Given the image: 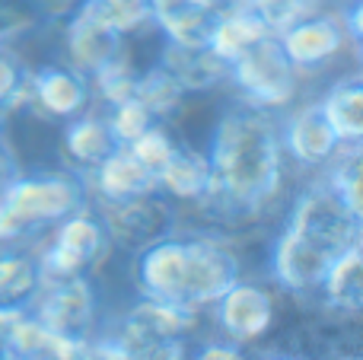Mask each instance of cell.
Listing matches in <instances>:
<instances>
[{"label":"cell","mask_w":363,"mask_h":360,"mask_svg":"<svg viewBox=\"0 0 363 360\" xmlns=\"http://www.w3.org/2000/svg\"><path fill=\"white\" fill-rule=\"evenodd\" d=\"M32 4H35L38 16H42L45 23H51V26H61L64 19H67L70 13H74L77 6L83 4V0H32Z\"/></svg>","instance_id":"35"},{"label":"cell","mask_w":363,"mask_h":360,"mask_svg":"<svg viewBox=\"0 0 363 360\" xmlns=\"http://www.w3.org/2000/svg\"><path fill=\"white\" fill-rule=\"evenodd\" d=\"M42 281L45 278H42V265H38L35 242L0 246V306L29 310Z\"/></svg>","instance_id":"22"},{"label":"cell","mask_w":363,"mask_h":360,"mask_svg":"<svg viewBox=\"0 0 363 360\" xmlns=\"http://www.w3.org/2000/svg\"><path fill=\"white\" fill-rule=\"evenodd\" d=\"M204 10H211L213 16H220V13H226V10H233V6H239L242 0H198Z\"/></svg>","instance_id":"37"},{"label":"cell","mask_w":363,"mask_h":360,"mask_svg":"<svg viewBox=\"0 0 363 360\" xmlns=\"http://www.w3.org/2000/svg\"><path fill=\"white\" fill-rule=\"evenodd\" d=\"M118 147V140L112 137L106 115L99 106L86 108L83 115L64 121L61 125V159L67 169L80 172L83 179Z\"/></svg>","instance_id":"18"},{"label":"cell","mask_w":363,"mask_h":360,"mask_svg":"<svg viewBox=\"0 0 363 360\" xmlns=\"http://www.w3.org/2000/svg\"><path fill=\"white\" fill-rule=\"evenodd\" d=\"M319 179L347 204L351 210L363 214V198H360V144H345L335 159L319 172Z\"/></svg>","instance_id":"27"},{"label":"cell","mask_w":363,"mask_h":360,"mask_svg":"<svg viewBox=\"0 0 363 360\" xmlns=\"http://www.w3.org/2000/svg\"><path fill=\"white\" fill-rule=\"evenodd\" d=\"M86 189L89 201H125V198L157 191V176L144 163H138V157L128 147L118 144L86 176Z\"/></svg>","instance_id":"21"},{"label":"cell","mask_w":363,"mask_h":360,"mask_svg":"<svg viewBox=\"0 0 363 360\" xmlns=\"http://www.w3.org/2000/svg\"><path fill=\"white\" fill-rule=\"evenodd\" d=\"M10 319H13V310L0 306V360H6V329H10Z\"/></svg>","instance_id":"36"},{"label":"cell","mask_w":363,"mask_h":360,"mask_svg":"<svg viewBox=\"0 0 363 360\" xmlns=\"http://www.w3.org/2000/svg\"><path fill=\"white\" fill-rule=\"evenodd\" d=\"M335 322H354L363 313V246L341 252L328 265L315 297Z\"/></svg>","instance_id":"20"},{"label":"cell","mask_w":363,"mask_h":360,"mask_svg":"<svg viewBox=\"0 0 363 360\" xmlns=\"http://www.w3.org/2000/svg\"><path fill=\"white\" fill-rule=\"evenodd\" d=\"M211 191L198 208L211 233H230L258 223L287 201V157L281 147L277 115L233 99L217 115L207 140Z\"/></svg>","instance_id":"1"},{"label":"cell","mask_w":363,"mask_h":360,"mask_svg":"<svg viewBox=\"0 0 363 360\" xmlns=\"http://www.w3.org/2000/svg\"><path fill=\"white\" fill-rule=\"evenodd\" d=\"M242 4L258 13V19L268 26L271 35H277V32H284L300 16L325 6V0H242Z\"/></svg>","instance_id":"31"},{"label":"cell","mask_w":363,"mask_h":360,"mask_svg":"<svg viewBox=\"0 0 363 360\" xmlns=\"http://www.w3.org/2000/svg\"><path fill=\"white\" fill-rule=\"evenodd\" d=\"M191 354L201 357V360H239L242 357V348H236L233 342L213 335V338H201V342H194Z\"/></svg>","instance_id":"34"},{"label":"cell","mask_w":363,"mask_h":360,"mask_svg":"<svg viewBox=\"0 0 363 360\" xmlns=\"http://www.w3.org/2000/svg\"><path fill=\"white\" fill-rule=\"evenodd\" d=\"M125 42L128 38L112 32L83 4L61 23V61L83 70L86 77H93L108 61H115L121 55V48H125Z\"/></svg>","instance_id":"15"},{"label":"cell","mask_w":363,"mask_h":360,"mask_svg":"<svg viewBox=\"0 0 363 360\" xmlns=\"http://www.w3.org/2000/svg\"><path fill=\"white\" fill-rule=\"evenodd\" d=\"M226 86L236 93L239 102L245 106L264 108V112L281 115L284 108H290L300 96L303 77L294 64L287 61L277 35H264L262 42H255L249 51L230 61V77Z\"/></svg>","instance_id":"5"},{"label":"cell","mask_w":363,"mask_h":360,"mask_svg":"<svg viewBox=\"0 0 363 360\" xmlns=\"http://www.w3.org/2000/svg\"><path fill=\"white\" fill-rule=\"evenodd\" d=\"M213 322V335L233 342L236 348L249 351L255 344H262L264 338L274 332L277 322V300L271 293L268 284L252 278H239L236 284H230L220 300L207 310Z\"/></svg>","instance_id":"10"},{"label":"cell","mask_w":363,"mask_h":360,"mask_svg":"<svg viewBox=\"0 0 363 360\" xmlns=\"http://www.w3.org/2000/svg\"><path fill=\"white\" fill-rule=\"evenodd\" d=\"M315 102L341 144H363V80L357 70L328 83Z\"/></svg>","instance_id":"23"},{"label":"cell","mask_w":363,"mask_h":360,"mask_svg":"<svg viewBox=\"0 0 363 360\" xmlns=\"http://www.w3.org/2000/svg\"><path fill=\"white\" fill-rule=\"evenodd\" d=\"M35 252L45 281L96 278V271L112 255V242H108L106 227L93 210V204H86V208L67 214L64 220H57L48 233L38 236Z\"/></svg>","instance_id":"4"},{"label":"cell","mask_w":363,"mask_h":360,"mask_svg":"<svg viewBox=\"0 0 363 360\" xmlns=\"http://www.w3.org/2000/svg\"><path fill=\"white\" fill-rule=\"evenodd\" d=\"M26 61L13 48H0V118L16 112L26 89Z\"/></svg>","instance_id":"32"},{"label":"cell","mask_w":363,"mask_h":360,"mask_svg":"<svg viewBox=\"0 0 363 360\" xmlns=\"http://www.w3.org/2000/svg\"><path fill=\"white\" fill-rule=\"evenodd\" d=\"M239 278H242V261L226 236L211 230H188L179 306L207 313L220 300V293Z\"/></svg>","instance_id":"7"},{"label":"cell","mask_w":363,"mask_h":360,"mask_svg":"<svg viewBox=\"0 0 363 360\" xmlns=\"http://www.w3.org/2000/svg\"><path fill=\"white\" fill-rule=\"evenodd\" d=\"M287 61L300 70V77H313L335 67L345 57V51H357V45L347 35V26L341 19L338 6H319V10L300 16L284 32H277Z\"/></svg>","instance_id":"11"},{"label":"cell","mask_w":363,"mask_h":360,"mask_svg":"<svg viewBox=\"0 0 363 360\" xmlns=\"http://www.w3.org/2000/svg\"><path fill=\"white\" fill-rule=\"evenodd\" d=\"M23 172V163H19V153H16V144L10 137V128L6 121L0 118V191L13 182V179Z\"/></svg>","instance_id":"33"},{"label":"cell","mask_w":363,"mask_h":360,"mask_svg":"<svg viewBox=\"0 0 363 360\" xmlns=\"http://www.w3.org/2000/svg\"><path fill=\"white\" fill-rule=\"evenodd\" d=\"M335 259H338L335 252L281 223L268 249V274L284 293L296 300H313Z\"/></svg>","instance_id":"14"},{"label":"cell","mask_w":363,"mask_h":360,"mask_svg":"<svg viewBox=\"0 0 363 360\" xmlns=\"http://www.w3.org/2000/svg\"><path fill=\"white\" fill-rule=\"evenodd\" d=\"M134 99L144 102V108L157 121H172L182 112L188 96H185V89L172 80L169 70L157 61V55H153V61H147L144 67H140L138 80H134Z\"/></svg>","instance_id":"25"},{"label":"cell","mask_w":363,"mask_h":360,"mask_svg":"<svg viewBox=\"0 0 363 360\" xmlns=\"http://www.w3.org/2000/svg\"><path fill=\"white\" fill-rule=\"evenodd\" d=\"M86 204V179L64 163L55 169H23L0 191V246L35 242L57 220Z\"/></svg>","instance_id":"2"},{"label":"cell","mask_w":363,"mask_h":360,"mask_svg":"<svg viewBox=\"0 0 363 360\" xmlns=\"http://www.w3.org/2000/svg\"><path fill=\"white\" fill-rule=\"evenodd\" d=\"M102 115H106L108 128H112V137L118 140L121 147L131 144L138 134H144L147 128L157 121V118H153V115L144 108V102H138L134 96H128V99L115 102V106H106V108H102Z\"/></svg>","instance_id":"30"},{"label":"cell","mask_w":363,"mask_h":360,"mask_svg":"<svg viewBox=\"0 0 363 360\" xmlns=\"http://www.w3.org/2000/svg\"><path fill=\"white\" fill-rule=\"evenodd\" d=\"M89 13L102 19L121 38H144L153 29V0H83Z\"/></svg>","instance_id":"26"},{"label":"cell","mask_w":363,"mask_h":360,"mask_svg":"<svg viewBox=\"0 0 363 360\" xmlns=\"http://www.w3.org/2000/svg\"><path fill=\"white\" fill-rule=\"evenodd\" d=\"M93 106H96V99H93L89 77L57 57V61L29 67L26 89H23V99H19L16 112L32 115L35 121H45V125H64V121L77 118V115H83Z\"/></svg>","instance_id":"9"},{"label":"cell","mask_w":363,"mask_h":360,"mask_svg":"<svg viewBox=\"0 0 363 360\" xmlns=\"http://www.w3.org/2000/svg\"><path fill=\"white\" fill-rule=\"evenodd\" d=\"M264 35H271V32H268V26L258 19V13L252 10V6L239 4V6L220 13V16L213 19L211 42L207 45L230 64V61H236L242 51H249L255 42H262Z\"/></svg>","instance_id":"24"},{"label":"cell","mask_w":363,"mask_h":360,"mask_svg":"<svg viewBox=\"0 0 363 360\" xmlns=\"http://www.w3.org/2000/svg\"><path fill=\"white\" fill-rule=\"evenodd\" d=\"M99 214L112 249L125 255H138L140 249L153 246L157 240L179 230V208L160 191L134 195L125 201H89Z\"/></svg>","instance_id":"8"},{"label":"cell","mask_w":363,"mask_h":360,"mask_svg":"<svg viewBox=\"0 0 363 360\" xmlns=\"http://www.w3.org/2000/svg\"><path fill=\"white\" fill-rule=\"evenodd\" d=\"M89 342H77L48 329L29 310H13L6 329V360H83Z\"/></svg>","instance_id":"16"},{"label":"cell","mask_w":363,"mask_h":360,"mask_svg":"<svg viewBox=\"0 0 363 360\" xmlns=\"http://www.w3.org/2000/svg\"><path fill=\"white\" fill-rule=\"evenodd\" d=\"M125 147L138 157V163H144L147 169L157 176V172L166 166V159L172 157V150L179 147V137L172 134L169 121H153L144 134H138V137H134L131 144H125Z\"/></svg>","instance_id":"28"},{"label":"cell","mask_w":363,"mask_h":360,"mask_svg":"<svg viewBox=\"0 0 363 360\" xmlns=\"http://www.w3.org/2000/svg\"><path fill=\"white\" fill-rule=\"evenodd\" d=\"M157 61L172 74V80L185 89V96H204L226 86L230 64L211 45H172L160 38Z\"/></svg>","instance_id":"17"},{"label":"cell","mask_w":363,"mask_h":360,"mask_svg":"<svg viewBox=\"0 0 363 360\" xmlns=\"http://www.w3.org/2000/svg\"><path fill=\"white\" fill-rule=\"evenodd\" d=\"M332 4L335 6H345V4H351V0H332Z\"/></svg>","instance_id":"38"},{"label":"cell","mask_w":363,"mask_h":360,"mask_svg":"<svg viewBox=\"0 0 363 360\" xmlns=\"http://www.w3.org/2000/svg\"><path fill=\"white\" fill-rule=\"evenodd\" d=\"M29 313L42 319L48 329L77 342H93L102 332V300L93 278L42 281L35 300L29 303Z\"/></svg>","instance_id":"12"},{"label":"cell","mask_w":363,"mask_h":360,"mask_svg":"<svg viewBox=\"0 0 363 360\" xmlns=\"http://www.w3.org/2000/svg\"><path fill=\"white\" fill-rule=\"evenodd\" d=\"M284 227L296 230L335 255L363 246V214L347 208L319 176H309L303 189L290 195Z\"/></svg>","instance_id":"6"},{"label":"cell","mask_w":363,"mask_h":360,"mask_svg":"<svg viewBox=\"0 0 363 360\" xmlns=\"http://www.w3.org/2000/svg\"><path fill=\"white\" fill-rule=\"evenodd\" d=\"M45 26L32 0H0V48H13Z\"/></svg>","instance_id":"29"},{"label":"cell","mask_w":363,"mask_h":360,"mask_svg":"<svg viewBox=\"0 0 363 360\" xmlns=\"http://www.w3.org/2000/svg\"><path fill=\"white\" fill-rule=\"evenodd\" d=\"M157 191L169 198L179 210L198 208L211 191V159H207L204 147H191L179 140L172 157L157 172Z\"/></svg>","instance_id":"19"},{"label":"cell","mask_w":363,"mask_h":360,"mask_svg":"<svg viewBox=\"0 0 363 360\" xmlns=\"http://www.w3.org/2000/svg\"><path fill=\"white\" fill-rule=\"evenodd\" d=\"M277 131H281V147L287 166L306 176H319L328 163L335 159V153L341 150L338 134L332 131V125L325 121L319 102L309 99L300 106H290L277 115Z\"/></svg>","instance_id":"13"},{"label":"cell","mask_w":363,"mask_h":360,"mask_svg":"<svg viewBox=\"0 0 363 360\" xmlns=\"http://www.w3.org/2000/svg\"><path fill=\"white\" fill-rule=\"evenodd\" d=\"M204 316L207 313L138 293V300L106 335L115 342L121 360H172L191 354Z\"/></svg>","instance_id":"3"}]
</instances>
